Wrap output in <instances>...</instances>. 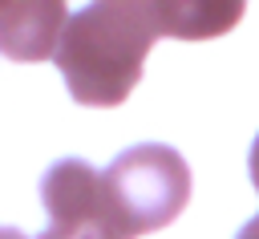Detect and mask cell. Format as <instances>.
I'll use <instances>...</instances> for the list:
<instances>
[{
    "instance_id": "1",
    "label": "cell",
    "mask_w": 259,
    "mask_h": 239,
    "mask_svg": "<svg viewBox=\"0 0 259 239\" xmlns=\"http://www.w3.org/2000/svg\"><path fill=\"white\" fill-rule=\"evenodd\" d=\"M166 36L162 4H93L81 8L57 49V69L81 105H121L142 81L146 53Z\"/></svg>"
},
{
    "instance_id": "2",
    "label": "cell",
    "mask_w": 259,
    "mask_h": 239,
    "mask_svg": "<svg viewBox=\"0 0 259 239\" xmlns=\"http://www.w3.org/2000/svg\"><path fill=\"white\" fill-rule=\"evenodd\" d=\"M105 182L138 235L174 223L190 198V166L174 146L162 142H142L117 154L105 170Z\"/></svg>"
},
{
    "instance_id": "3",
    "label": "cell",
    "mask_w": 259,
    "mask_h": 239,
    "mask_svg": "<svg viewBox=\"0 0 259 239\" xmlns=\"http://www.w3.org/2000/svg\"><path fill=\"white\" fill-rule=\"evenodd\" d=\"M40 198L49 211V227L40 239H138L105 174H97L81 158L53 162L40 178Z\"/></svg>"
},
{
    "instance_id": "4",
    "label": "cell",
    "mask_w": 259,
    "mask_h": 239,
    "mask_svg": "<svg viewBox=\"0 0 259 239\" xmlns=\"http://www.w3.org/2000/svg\"><path fill=\"white\" fill-rule=\"evenodd\" d=\"M65 4H0V53L12 61H45L57 57L61 36L69 28Z\"/></svg>"
},
{
    "instance_id": "5",
    "label": "cell",
    "mask_w": 259,
    "mask_h": 239,
    "mask_svg": "<svg viewBox=\"0 0 259 239\" xmlns=\"http://www.w3.org/2000/svg\"><path fill=\"white\" fill-rule=\"evenodd\" d=\"M251 182H255V190H259V138H255V146H251Z\"/></svg>"
},
{
    "instance_id": "6",
    "label": "cell",
    "mask_w": 259,
    "mask_h": 239,
    "mask_svg": "<svg viewBox=\"0 0 259 239\" xmlns=\"http://www.w3.org/2000/svg\"><path fill=\"white\" fill-rule=\"evenodd\" d=\"M239 239H259V215H255V219H251V223L239 231Z\"/></svg>"
},
{
    "instance_id": "7",
    "label": "cell",
    "mask_w": 259,
    "mask_h": 239,
    "mask_svg": "<svg viewBox=\"0 0 259 239\" xmlns=\"http://www.w3.org/2000/svg\"><path fill=\"white\" fill-rule=\"evenodd\" d=\"M0 239H24L20 231H12V227H0Z\"/></svg>"
}]
</instances>
